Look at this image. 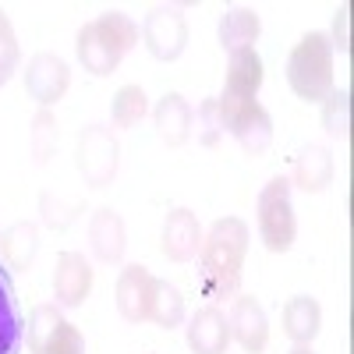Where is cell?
Instances as JSON below:
<instances>
[{
	"label": "cell",
	"mask_w": 354,
	"mask_h": 354,
	"mask_svg": "<svg viewBox=\"0 0 354 354\" xmlns=\"http://www.w3.org/2000/svg\"><path fill=\"white\" fill-rule=\"evenodd\" d=\"M117 156H121V145L106 128H85L78 135V170L93 188L110 185V177L117 174Z\"/></svg>",
	"instance_id": "6"
},
{
	"label": "cell",
	"mask_w": 354,
	"mask_h": 354,
	"mask_svg": "<svg viewBox=\"0 0 354 354\" xmlns=\"http://www.w3.org/2000/svg\"><path fill=\"white\" fill-rule=\"evenodd\" d=\"M227 326H230V337L248 354H262L266 344H270V322H266V312L252 294H238V298H234Z\"/></svg>",
	"instance_id": "9"
},
{
	"label": "cell",
	"mask_w": 354,
	"mask_h": 354,
	"mask_svg": "<svg viewBox=\"0 0 354 354\" xmlns=\"http://www.w3.org/2000/svg\"><path fill=\"white\" fill-rule=\"evenodd\" d=\"M322 326V308L315 298L308 294H298L283 305V333L294 340V344H312L315 333Z\"/></svg>",
	"instance_id": "16"
},
{
	"label": "cell",
	"mask_w": 354,
	"mask_h": 354,
	"mask_svg": "<svg viewBox=\"0 0 354 354\" xmlns=\"http://www.w3.org/2000/svg\"><path fill=\"white\" fill-rule=\"evenodd\" d=\"M259 88H262V57H259L255 50H238V53H230L227 82H223V96H234V100H255Z\"/></svg>",
	"instance_id": "15"
},
{
	"label": "cell",
	"mask_w": 354,
	"mask_h": 354,
	"mask_svg": "<svg viewBox=\"0 0 354 354\" xmlns=\"http://www.w3.org/2000/svg\"><path fill=\"white\" fill-rule=\"evenodd\" d=\"M181 319H185L181 290L167 280H156L153 283V301H149V322H156L163 330H174V326H181Z\"/></svg>",
	"instance_id": "22"
},
{
	"label": "cell",
	"mask_w": 354,
	"mask_h": 354,
	"mask_svg": "<svg viewBox=\"0 0 354 354\" xmlns=\"http://www.w3.org/2000/svg\"><path fill=\"white\" fill-rule=\"evenodd\" d=\"M216 117H220V131H230L241 142V149L248 156H262L273 142V121L259 100H234L220 96L216 100Z\"/></svg>",
	"instance_id": "4"
},
{
	"label": "cell",
	"mask_w": 354,
	"mask_h": 354,
	"mask_svg": "<svg viewBox=\"0 0 354 354\" xmlns=\"http://www.w3.org/2000/svg\"><path fill=\"white\" fill-rule=\"evenodd\" d=\"M198 138L205 142V145H216L220 142V117H216V100H205L202 106H198Z\"/></svg>",
	"instance_id": "29"
},
{
	"label": "cell",
	"mask_w": 354,
	"mask_h": 354,
	"mask_svg": "<svg viewBox=\"0 0 354 354\" xmlns=\"http://www.w3.org/2000/svg\"><path fill=\"white\" fill-rule=\"evenodd\" d=\"M68 85H71V71H68V64L57 53H36L32 61H28L25 88H28V96H32L36 103L53 106L68 93Z\"/></svg>",
	"instance_id": "8"
},
{
	"label": "cell",
	"mask_w": 354,
	"mask_h": 354,
	"mask_svg": "<svg viewBox=\"0 0 354 354\" xmlns=\"http://www.w3.org/2000/svg\"><path fill=\"white\" fill-rule=\"evenodd\" d=\"M262 32V21L252 8H227L220 18V43L223 50L238 53V50H252V43Z\"/></svg>",
	"instance_id": "18"
},
{
	"label": "cell",
	"mask_w": 354,
	"mask_h": 354,
	"mask_svg": "<svg viewBox=\"0 0 354 354\" xmlns=\"http://www.w3.org/2000/svg\"><path fill=\"white\" fill-rule=\"evenodd\" d=\"M153 283L156 277L142 266H128L117 280V308L128 322H142L149 319V301H153Z\"/></svg>",
	"instance_id": "11"
},
{
	"label": "cell",
	"mask_w": 354,
	"mask_h": 354,
	"mask_svg": "<svg viewBox=\"0 0 354 354\" xmlns=\"http://www.w3.org/2000/svg\"><path fill=\"white\" fill-rule=\"evenodd\" d=\"M248 252V227L238 216H223L213 223V230L202 238V259H198V280L209 298L223 301L238 294L241 266Z\"/></svg>",
	"instance_id": "1"
},
{
	"label": "cell",
	"mask_w": 354,
	"mask_h": 354,
	"mask_svg": "<svg viewBox=\"0 0 354 354\" xmlns=\"http://www.w3.org/2000/svg\"><path fill=\"white\" fill-rule=\"evenodd\" d=\"M192 121H195V113L185 103V96L167 93L160 100V106H156V128H160V138L167 145H185L188 135H192Z\"/></svg>",
	"instance_id": "17"
},
{
	"label": "cell",
	"mask_w": 354,
	"mask_h": 354,
	"mask_svg": "<svg viewBox=\"0 0 354 354\" xmlns=\"http://www.w3.org/2000/svg\"><path fill=\"white\" fill-rule=\"evenodd\" d=\"M88 290H93V270H88L85 255L78 252H64L57 255V270H53V294H57V305L64 308H78Z\"/></svg>",
	"instance_id": "10"
},
{
	"label": "cell",
	"mask_w": 354,
	"mask_h": 354,
	"mask_svg": "<svg viewBox=\"0 0 354 354\" xmlns=\"http://www.w3.org/2000/svg\"><path fill=\"white\" fill-rule=\"evenodd\" d=\"M88 238H93V252L103 262H121L124 255V220L113 209H100L88 223Z\"/></svg>",
	"instance_id": "19"
},
{
	"label": "cell",
	"mask_w": 354,
	"mask_h": 354,
	"mask_svg": "<svg viewBox=\"0 0 354 354\" xmlns=\"http://www.w3.org/2000/svg\"><path fill=\"white\" fill-rule=\"evenodd\" d=\"M15 68H18V39H15L8 15L0 11V85L15 75Z\"/></svg>",
	"instance_id": "26"
},
{
	"label": "cell",
	"mask_w": 354,
	"mask_h": 354,
	"mask_svg": "<svg viewBox=\"0 0 354 354\" xmlns=\"http://www.w3.org/2000/svg\"><path fill=\"white\" fill-rule=\"evenodd\" d=\"M259 234L270 252H287L298 234V220H294L290 205V181L287 177H273L259 195Z\"/></svg>",
	"instance_id": "5"
},
{
	"label": "cell",
	"mask_w": 354,
	"mask_h": 354,
	"mask_svg": "<svg viewBox=\"0 0 354 354\" xmlns=\"http://www.w3.org/2000/svg\"><path fill=\"white\" fill-rule=\"evenodd\" d=\"M135 43H138V25L124 11H106L96 21L82 25L75 50H78V61L85 64V71L103 78L124 61V53Z\"/></svg>",
	"instance_id": "2"
},
{
	"label": "cell",
	"mask_w": 354,
	"mask_h": 354,
	"mask_svg": "<svg viewBox=\"0 0 354 354\" xmlns=\"http://www.w3.org/2000/svg\"><path fill=\"white\" fill-rule=\"evenodd\" d=\"M61 308L57 305H36L28 315V351L32 354H46V344L53 340L57 326H61Z\"/></svg>",
	"instance_id": "24"
},
{
	"label": "cell",
	"mask_w": 354,
	"mask_h": 354,
	"mask_svg": "<svg viewBox=\"0 0 354 354\" xmlns=\"http://www.w3.org/2000/svg\"><path fill=\"white\" fill-rule=\"evenodd\" d=\"M21 340H25V319L15 298V283L0 262V354H21Z\"/></svg>",
	"instance_id": "14"
},
{
	"label": "cell",
	"mask_w": 354,
	"mask_h": 354,
	"mask_svg": "<svg viewBox=\"0 0 354 354\" xmlns=\"http://www.w3.org/2000/svg\"><path fill=\"white\" fill-rule=\"evenodd\" d=\"M330 181H333V156H330V149L308 145V149L298 156V163H294V185H298L301 192H308V195H315Z\"/></svg>",
	"instance_id": "20"
},
{
	"label": "cell",
	"mask_w": 354,
	"mask_h": 354,
	"mask_svg": "<svg viewBox=\"0 0 354 354\" xmlns=\"http://www.w3.org/2000/svg\"><path fill=\"white\" fill-rule=\"evenodd\" d=\"M46 354H85V344H82V333L78 326H71V322H61L53 333V340L46 344Z\"/></svg>",
	"instance_id": "28"
},
{
	"label": "cell",
	"mask_w": 354,
	"mask_h": 354,
	"mask_svg": "<svg viewBox=\"0 0 354 354\" xmlns=\"http://www.w3.org/2000/svg\"><path fill=\"white\" fill-rule=\"evenodd\" d=\"M36 245H39V230L32 223H15L0 234V252H4V259L15 270H28V262L36 255Z\"/></svg>",
	"instance_id": "21"
},
{
	"label": "cell",
	"mask_w": 354,
	"mask_h": 354,
	"mask_svg": "<svg viewBox=\"0 0 354 354\" xmlns=\"http://www.w3.org/2000/svg\"><path fill=\"white\" fill-rule=\"evenodd\" d=\"M290 354H315V351H312V347H308V344H298V347H294V351H290Z\"/></svg>",
	"instance_id": "31"
},
{
	"label": "cell",
	"mask_w": 354,
	"mask_h": 354,
	"mask_svg": "<svg viewBox=\"0 0 354 354\" xmlns=\"http://www.w3.org/2000/svg\"><path fill=\"white\" fill-rule=\"evenodd\" d=\"M53 145H57V124H53L50 110H43V113L36 117V128H32V149H36V160H50Z\"/></svg>",
	"instance_id": "27"
},
{
	"label": "cell",
	"mask_w": 354,
	"mask_h": 354,
	"mask_svg": "<svg viewBox=\"0 0 354 354\" xmlns=\"http://www.w3.org/2000/svg\"><path fill=\"white\" fill-rule=\"evenodd\" d=\"M287 82L305 103H322L333 93V43L326 32H305L287 57Z\"/></svg>",
	"instance_id": "3"
},
{
	"label": "cell",
	"mask_w": 354,
	"mask_h": 354,
	"mask_svg": "<svg viewBox=\"0 0 354 354\" xmlns=\"http://www.w3.org/2000/svg\"><path fill=\"white\" fill-rule=\"evenodd\" d=\"M337 39H340V43H337L340 53H347V8L337 15Z\"/></svg>",
	"instance_id": "30"
},
{
	"label": "cell",
	"mask_w": 354,
	"mask_h": 354,
	"mask_svg": "<svg viewBox=\"0 0 354 354\" xmlns=\"http://www.w3.org/2000/svg\"><path fill=\"white\" fill-rule=\"evenodd\" d=\"M110 113H113V124L117 128H135L145 113H149V100H145L142 85H124L117 88V96L110 103Z\"/></svg>",
	"instance_id": "23"
},
{
	"label": "cell",
	"mask_w": 354,
	"mask_h": 354,
	"mask_svg": "<svg viewBox=\"0 0 354 354\" xmlns=\"http://www.w3.org/2000/svg\"><path fill=\"white\" fill-rule=\"evenodd\" d=\"M138 36L145 39V46H149V53L156 57V61H177L185 43H188V21H185V15L160 8V11H153L149 18H145Z\"/></svg>",
	"instance_id": "7"
},
{
	"label": "cell",
	"mask_w": 354,
	"mask_h": 354,
	"mask_svg": "<svg viewBox=\"0 0 354 354\" xmlns=\"http://www.w3.org/2000/svg\"><path fill=\"white\" fill-rule=\"evenodd\" d=\"M163 255L174 262H188L202 248V227L192 209H170L163 223Z\"/></svg>",
	"instance_id": "12"
},
{
	"label": "cell",
	"mask_w": 354,
	"mask_h": 354,
	"mask_svg": "<svg viewBox=\"0 0 354 354\" xmlns=\"http://www.w3.org/2000/svg\"><path fill=\"white\" fill-rule=\"evenodd\" d=\"M322 124L333 138H347V124H351V93L340 88V93H330L322 100Z\"/></svg>",
	"instance_id": "25"
},
{
	"label": "cell",
	"mask_w": 354,
	"mask_h": 354,
	"mask_svg": "<svg viewBox=\"0 0 354 354\" xmlns=\"http://www.w3.org/2000/svg\"><path fill=\"white\" fill-rule=\"evenodd\" d=\"M230 340V326H227V315L209 305V308H198L192 315V326H188V347L195 354H223Z\"/></svg>",
	"instance_id": "13"
}]
</instances>
